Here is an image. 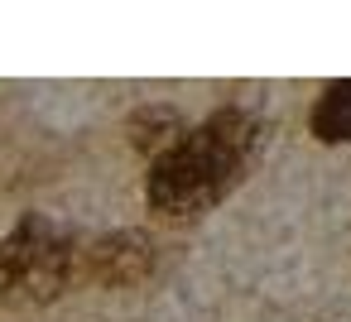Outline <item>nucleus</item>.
<instances>
[{
  "mask_svg": "<svg viewBox=\"0 0 351 322\" xmlns=\"http://www.w3.org/2000/svg\"><path fill=\"white\" fill-rule=\"evenodd\" d=\"M313 135L322 145L351 140V82H332L313 106Z\"/></svg>",
  "mask_w": 351,
  "mask_h": 322,
  "instance_id": "obj_4",
  "label": "nucleus"
},
{
  "mask_svg": "<svg viewBox=\"0 0 351 322\" xmlns=\"http://www.w3.org/2000/svg\"><path fill=\"white\" fill-rule=\"evenodd\" d=\"M255 140H260V130L245 111L207 116L169 154L154 159L149 183H145L149 212H159L164 221H188V216H202L207 207H217L245 173Z\"/></svg>",
  "mask_w": 351,
  "mask_h": 322,
  "instance_id": "obj_1",
  "label": "nucleus"
},
{
  "mask_svg": "<svg viewBox=\"0 0 351 322\" xmlns=\"http://www.w3.org/2000/svg\"><path fill=\"white\" fill-rule=\"evenodd\" d=\"M77 269V250L44 216H25L10 236H0V298L10 303H49L68 288Z\"/></svg>",
  "mask_w": 351,
  "mask_h": 322,
  "instance_id": "obj_2",
  "label": "nucleus"
},
{
  "mask_svg": "<svg viewBox=\"0 0 351 322\" xmlns=\"http://www.w3.org/2000/svg\"><path fill=\"white\" fill-rule=\"evenodd\" d=\"M149 264H154V255H149V245L135 231H121V236L97 240L87 250V274L101 279V284H135Z\"/></svg>",
  "mask_w": 351,
  "mask_h": 322,
  "instance_id": "obj_3",
  "label": "nucleus"
}]
</instances>
